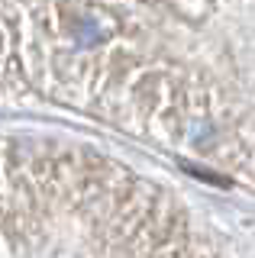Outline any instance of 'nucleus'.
I'll return each instance as SVG.
<instances>
[{
  "label": "nucleus",
  "mask_w": 255,
  "mask_h": 258,
  "mask_svg": "<svg viewBox=\"0 0 255 258\" xmlns=\"http://www.w3.org/2000/svg\"><path fill=\"white\" fill-rule=\"evenodd\" d=\"M107 123L255 187V0H168Z\"/></svg>",
  "instance_id": "nucleus-1"
},
{
  "label": "nucleus",
  "mask_w": 255,
  "mask_h": 258,
  "mask_svg": "<svg viewBox=\"0 0 255 258\" xmlns=\"http://www.w3.org/2000/svg\"><path fill=\"white\" fill-rule=\"evenodd\" d=\"M187 207L87 145L0 136V255H207Z\"/></svg>",
  "instance_id": "nucleus-2"
},
{
  "label": "nucleus",
  "mask_w": 255,
  "mask_h": 258,
  "mask_svg": "<svg viewBox=\"0 0 255 258\" xmlns=\"http://www.w3.org/2000/svg\"><path fill=\"white\" fill-rule=\"evenodd\" d=\"M165 10L168 0H0V91L103 119Z\"/></svg>",
  "instance_id": "nucleus-3"
}]
</instances>
